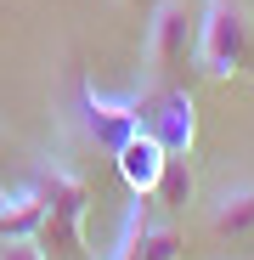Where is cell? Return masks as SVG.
Listing matches in <instances>:
<instances>
[{
    "label": "cell",
    "instance_id": "cell-1",
    "mask_svg": "<svg viewBox=\"0 0 254 260\" xmlns=\"http://www.w3.org/2000/svg\"><path fill=\"white\" fill-rule=\"evenodd\" d=\"M248 57V23L232 0H203L198 34H192V62L203 79H232Z\"/></svg>",
    "mask_w": 254,
    "mask_h": 260
},
{
    "label": "cell",
    "instance_id": "cell-2",
    "mask_svg": "<svg viewBox=\"0 0 254 260\" xmlns=\"http://www.w3.org/2000/svg\"><path fill=\"white\" fill-rule=\"evenodd\" d=\"M40 192H46V226H40V243L57 249V254H74L79 249V226H85V204H91L85 176L68 170V164H57Z\"/></svg>",
    "mask_w": 254,
    "mask_h": 260
},
{
    "label": "cell",
    "instance_id": "cell-3",
    "mask_svg": "<svg viewBox=\"0 0 254 260\" xmlns=\"http://www.w3.org/2000/svg\"><path fill=\"white\" fill-rule=\"evenodd\" d=\"M192 34H198V17L187 12V0H158L147 17V68L175 74L192 57Z\"/></svg>",
    "mask_w": 254,
    "mask_h": 260
},
{
    "label": "cell",
    "instance_id": "cell-4",
    "mask_svg": "<svg viewBox=\"0 0 254 260\" xmlns=\"http://www.w3.org/2000/svg\"><path fill=\"white\" fill-rule=\"evenodd\" d=\"M141 124H147L141 96L113 102V96H102V91H85V130H91V142H96L102 153H119V147L130 142Z\"/></svg>",
    "mask_w": 254,
    "mask_h": 260
},
{
    "label": "cell",
    "instance_id": "cell-5",
    "mask_svg": "<svg viewBox=\"0 0 254 260\" xmlns=\"http://www.w3.org/2000/svg\"><path fill=\"white\" fill-rule=\"evenodd\" d=\"M113 164H119L124 187H130V198H153V192H158V176H164V164H169V153H164V142L153 136V130L141 124L136 136L113 153Z\"/></svg>",
    "mask_w": 254,
    "mask_h": 260
},
{
    "label": "cell",
    "instance_id": "cell-6",
    "mask_svg": "<svg viewBox=\"0 0 254 260\" xmlns=\"http://www.w3.org/2000/svg\"><path fill=\"white\" fill-rule=\"evenodd\" d=\"M147 130L164 142L169 158H187L192 142H198V108H192V96H187V91H164L158 108L147 113Z\"/></svg>",
    "mask_w": 254,
    "mask_h": 260
},
{
    "label": "cell",
    "instance_id": "cell-7",
    "mask_svg": "<svg viewBox=\"0 0 254 260\" xmlns=\"http://www.w3.org/2000/svg\"><path fill=\"white\" fill-rule=\"evenodd\" d=\"M209 226L221 238H248L254 232V181H232L209 198Z\"/></svg>",
    "mask_w": 254,
    "mask_h": 260
},
{
    "label": "cell",
    "instance_id": "cell-8",
    "mask_svg": "<svg viewBox=\"0 0 254 260\" xmlns=\"http://www.w3.org/2000/svg\"><path fill=\"white\" fill-rule=\"evenodd\" d=\"M40 226H46V192L28 187L23 198L6 204V215H0V238H40Z\"/></svg>",
    "mask_w": 254,
    "mask_h": 260
},
{
    "label": "cell",
    "instance_id": "cell-9",
    "mask_svg": "<svg viewBox=\"0 0 254 260\" xmlns=\"http://www.w3.org/2000/svg\"><path fill=\"white\" fill-rule=\"evenodd\" d=\"M124 260H181V226L175 221H147L141 243L124 254Z\"/></svg>",
    "mask_w": 254,
    "mask_h": 260
},
{
    "label": "cell",
    "instance_id": "cell-10",
    "mask_svg": "<svg viewBox=\"0 0 254 260\" xmlns=\"http://www.w3.org/2000/svg\"><path fill=\"white\" fill-rule=\"evenodd\" d=\"M169 215H181L187 204H192V170H187V158H169L164 164V176H158V192H153Z\"/></svg>",
    "mask_w": 254,
    "mask_h": 260
},
{
    "label": "cell",
    "instance_id": "cell-11",
    "mask_svg": "<svg viewBox=\"0 0 254 260\" xmlns=\"http://www.w3.org/2000/svg\"><path fill=\"white\" fill-rule=\"evenodd\" d=\"M0 260H51L40 238H0Z\"/></svg>",
    "mask_w": 254,
    "mask_h": 260
},
{
    "label": "cell",
    "instance_id": "cell-12",
    "mask_svg": "<svg viewBox=\"0 0 254 260\" xmlns=\"http://www.w3.org/2000/svg\"><path fill=\"white\" fill-rule=\"evenodd\" d=\"M6 204H12V198H6V192H0V215H6Z\"/></svg>",
    "mask_w": 254,
    "mask_h": 260
}]
</instances>
